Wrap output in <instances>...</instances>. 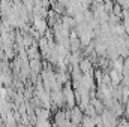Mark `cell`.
Returning <instances> with one entry per match:
<instances>
[{
    "instance_id": "1",
    "label": "cell",
    "mask_w": 129,
    "mask_h": 127,
    "mask_svg": "<svg viewBox=\"0 0 129 127\" xmlns=\"http://www.w3.org/2000/svg\"><path fill=\"white\" fill-rule=\"evenodd\" d=\"M33 27H35V30L38 33H45L47 32V21L36 15L35 20H33Z\"/></svg>"
},
{
    "instance_id": "2",
    "label": "cell",
    "mask_w": 129,
    "mask_h": 127,
    "mask_svg": "<svg viewBox=\"0 0 129 127\" xmlns=\"http://www.w3.org/2000/svg\"><path fill=\"white\" fill-rule=\"evenodd\" d=\"M110 78H111L113 84H119V81H120V75L117 73V70H113V72L110 73Z\"/></svg>"
},
{
    "instance_id": "3",
    "label": "cell",
    "mask_w": 129,
    "mask_h": 127,
    "mask_svg": "<svg viewBox=\"0 0 129 127\" xmlns=\"http://www.w3.org/2000/svg\"><path fill=\"white\" fill-rule=\"evenodd\" d=\"M72 121L74 123H80L81 121V112L78 111V108L74 109V117H72Z\"/></svg>"
},
{
    "instance_id": "4",
    "label": "cell",
    "mask_w": 129,
    "mask_h": 127,
    "mask_svg": "<svg viewBox=\"0 0 129 127\" xmlns=\"http://www.w3.org/2000/svg\"><path fill=\"white\" fill-rule=\"evenodd\" d=\"M117 5H120L123 9H128L129 8V0H117Z\"/></svg>"
},
{
    "instance_id": "5",
    "label": "cell",
    "mask_w": 129,
    "mask_h": 127,
    "mask_svg": "<svg viewBox=\"0 0 129 127\" xmlns=\"http://www.w3.org/2000/svg\"><path fill=\"white\" fill-rule=\"evenodd\" d=\"M81 67H83V70H87V69L90 67V63H89V60H84V61L81 63Z\"/></svg>"
},
{
    "instance_id": "6",
    "label": "cell",
    "mask_w": 129,
    "mask_h": 127,
    "mask_svg": "<svg viewBox=\"0 0 129 127\" xmlns=\"http://www.w3.org/2000/svg\"><path fill=\"white\" fill-rule=\"evenodd\" d=\"M57 2H59V5H62V6H68V3H69V2H71V0H57Z\"/></svg>"
},
{
    "instance_id": "7",
    "label": "cell",
    "mask_w": 129,
    "mask_h": 127,
    "mask_svg": "<svg viewBox=\"0 0 129 127\" xmlns=\"http://www.w3.org/2000/svg\"><path fill=\"white\" fill-rule=\"evenodd\" d=\"M125 43H126V46H128V48H129V37H128V40H126Z\"/></svg>"
},
{
    "instance_id": "8",
    "label": "cell",
    "mask_w": 129,
    "mask_h": 127,
    "mask_svg": "<svg viewBox=\"0 0 129 127\" xmlns=\"http://www.w3.org/2000/svg\"><path fill=\"white\" fill-rule=\"evenodd\" d=\"M93 2H96V3H101V2H102V0H93Z\"/></svg>"
}]
</instances>
